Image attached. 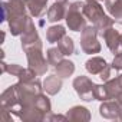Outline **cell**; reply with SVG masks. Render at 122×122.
Instances as JSON below:
<instances>
[{
  "label": "cell",
  "instance_id": "cell-26",
  "mask_svg": "<svg viewBox=\"0 0 122 122\" xmlns=\"http://www.w3.org/2000/svg\"><path fill=\"white\" fill-rule=\"evenodd\" d=\"M111 71H112V65H108L101 73H99V78L103 81V82H106V81H109L111 79Z\"/></svg>",
  "mask_w": 122,
  "mask_h": 122
},
{
  "label": "cell",
  "instance_id": "cell-17",
  "mask_svg": "<svg viewBox=\"0 0 122 122\" xmlns=\"http://www.w3.org/2000/svg\"><path fill=\"white\" fill-rule=\"evenodd\" d=\"M106 66H108L106 60L103 57H101V56H92L91 59L86 60V63H85V68H86V71L91 75H99Z\"/></svg>",
  "mask_w": 122,
  "mask_h": 122
},
{
  "label": "cell",
  "instance_id": "cell-29",
  "mask_svg": "<svg viewBox=\"0 0 122 122\" xmlns=\"http://www.w3.org/2000/svg\"><path fill=\"white\" fill-rule=\"evenodd\" d=\"M116 101H118V102L121 103V106H122V93H121V95H119V96L116 98Z\"/></svg>",
  "mask_w": 122,
  "mask_h": 122
},
{
  "label": "cell",
  "instance_id": "cell-14",
  "mask_svg": "<svg viewBox=\"0 0 122 122\" xmlns=\"http://www.w3.org/2000/svg\"><path fill=\"white\" fill-rule=\"evenodd\" d=\"M66 116H68L69 121H75V122H88V121H91V118H92L89 109L85 108V106H81V105L72 106V108L66 112Z\"/></svg>",
  "mask_w": 122,
  "mask_h": 122
},
{
  "label": "cell",
  "instance_id": "cell-1",
  "mask_svg": "<svg viewBox=\"0 0 122 122\" xmlns=\"http://www.w3.org/2000/svg\"><path fill=\"white\" fill-rule=\"evenodd\" d=\"M66 26L72 32H82L86 27V17L83 15V3L82 2H73L68 6L66 10Z\"/></svg>",
  "mask_w": 122,
  "mask_h": 122
},
{
  "label": "cell",
  "instance_id": "cell-15",
  "mask_svg": "<svg viewBox=\"0 0 122 122\" xmlns=\"http://www.w3.org/2000/svg\"><path fill=\"white\" fill-rule=\"evenodd\" d=\"M62 89V78L57 76L56 73L55 75H50L47 76L45 81H43V91L47 93V95H57Z\"/></svg>",
  "mask_w": 122,
  "mask_h": 122
},
{
  "label": "cell",
  "instance_id": "cell-10",
  "mask_svg": "<svg viewBox=\"0 0 122 122\" xmlns=\"http://www.w3.org/2000/svg\"><path fill=\"white\" fill-rule=\"evenodd\" d=\"M19 118L23 122H43L46 121V113L42 112L36 105L25 106L19 112Z\"/></svg>",
  "mask_w": 122,
  "mask_h": 122
},
{
  "label": "cell",
  "instance_id": "cell-25",
  "mask_svg": "<svg viewBox=\"0 0 122 122\" xmlns=\"http://www.w3.org/2000/svg\"><path fill=\"white\" fill-rule=\"evenodd\" d=\"M111 65H112V69H115V71H122V52L115 55V57H113V60H112Z\"/></svg>",
  "mask_w": 122,
  "mask_h": 122
},
{
  "label": "cell",
  "instance_id": "cell-28",
  "mask_svg": "<svg viewBox=\"0 0 122 122\" xmlns=\"http://www.w3.org/2000/svg\"><path fill=\"white\" fill-rule=\"evenodd\" d=\"M2 112H3V121H6V122H12V118L9 116L10 111H7L6 108H3V106H2Z\"/></svg>",
  "mask_w": 122,
  "mask_h": 122
},
{
  "label": "cell",
  "instance_id": "cell-9",
  "mask_svg": "<svg viewBox=\"0 0 122 122\" xmlns=\"http://www.w3.org/2000/svg\"><path fill=\"white\" fill-rule=\"evenodd\" d=\"M0 102H2L3 108H6L7 111H10V113H15L16 116L19 115V112H20V102H19L15 85L9 86L2 93V96H0Z\"/></svg>",
  "mask_w": 122,
  "mask_h": 122
},
{
  "label": "cell",
  "instance_id": "cell-12",
  "mask_svg": "<svg viewBox=\"0 0 122 122\" xmlns=\"http://www.w3.org/2000/svg\"><path fill=\"white\" fill-rule=\"evenodd\" d=\"M68 2H55L49 10H47V22L50 23H56L59 20L65 19L66 16V10H68Z\"/></svg>",
  "mask_w": 122,
  "mask_h": 122
},
{
  "label": "cell",
  "instance_id": "cell-21",
  "mask_svg": "<svg viewBox=\"0 0 122 122\" xmlns=\"http://www.w3.org/2000/svg\"><path fill=\"white\" fill-rule=\"evenodd\" d=\"M63 36H66V30H65V26H62V25L50 26L46 30V40L49 43H57Z\"/></svg>",
  "mask_w": 122,
  "mask_h": 122
},
{
  "label": "cell",
  "instance_id": "cell-5",
  "mask_svg": "<svg viewBox=\"0 0 122 122\" xmlns=\"http://www.w3.org/2000/svg\"><path fill=\"white\" fill-rule=\"evenodd\" d=\"M20 42H22V49L25 52L27 49H32V47H43V43H42V40L39 37V33L36 30V26L33 23L32 16L27 20V26H26V29H25V32L22 35Z\"/></svg>",
  "mask_w": 122,
  "mask_h": 122
},
{
  "label": "cell",
  "instance_id": "cell-16",
  "mask_svg": "<svg viewBox=\"0 0 122 122\" xmlns=\"http://www.w3.org/2000/svg\"><path fill=\"white\" fill-rule=\"evenodd\" d=\"M105 9L115 20V23L122 25V0H106Z\"/></svg>",
  "mask_w": 122,
  "mask_h": 122
},
{
  "label": "cell",
  "instance_id": "cell-23",
  "mask_svg": "<svg viewBox=\"0 0 122 122\" xmlns=\"http://www.w3.org/2000/svg\"><path fill=\"white\" fill-rule=\"evenodd\" d=\"M46 53H47V62H49V65H53V66H56L59 62H62L63 56H65L59 47H49Z\"/></svg>",
  "mask_w": 122,
  "mask_h": 122
},
{
  "label": "cell",
  "instance_id": "cell-6",
  "mask_svg": "<svg viewBox=\"0 0 122 122\" xmlns=\"http://www.w3.org/2000/svg\"><path fill=\"white\" fill-rule=\"evenodd\" d=\"M2 22L7 20L9 17H15V16H22V15H27V5L26 0H7V2H2Z\"/></svg>",
  "mask_w": 122,
  "mask_h": 122
},
{
  "label": "cell",
  "instance_id": "cell-7",
  "mask_svg": "<svg viewBox=\"0 0 122 122\" xmlns=\"http://www.w3.org/2000/svg\"><path fill=\"white\" fill-rule=\"evenodd\" d=\"M99 115L111 121H122V106L116 99L103 101L99 106Z\"/></svg>",
  "mask_w": 122,
  "mask_h": 122
},
{
  "label": "cell",
  "instance_id": "cell-27",
  "mask_svg": "<svg viewBox=\"0 0 122 122\" xmlns=\"http://www.w3.org/2000/svg\"><path fill=\"white\" fill-rule=\"evenodd\" d=\"M46 121H69L68 119V116L65 115H53V113H50L47 118H46Z\"/></svg>",
  "mask_w": 122,
  "mask_h": 122
},
{
  "label": "cell",
  "instance_id": "cell-19",
  "mask_svg": "<svg viewBox=\"0 0 122 122\" xmlns=\"http://www.w3.org/2000/svg\"><path fill=\"white\" fill-rule=\"evenodd\" d=\"M75 72V63L69 59H63L62 62H59L55 66V73L57 76H60L62 79H66L69 76H72Z\"/></svg>",
  "mask_w": 122,
  "mask_h": 122
},
{
  "label": "cell",
  "instance_id": "cell-18",
  "mask_svg": "<svg viewBox=\"0 0 122 122\" xmlns=\"http://www.w3.org/2000/svg\"><path fill=\"white\" fill-rule=\"evenodd\" d=\"M105 86H106L109 99H116V98L122 93V73L118 75V76L113 78V79L106 81V82H105Z\"/></svg>",
  "mask_w": 122,
  "mask_h": 122
},
{
  "label": "cell",
  "instance_id": "cell-11",
  "mask_svg": "<svg viewBox=\"0 0 122 122\" xmlns=\"http://www.w3.org/2000/svg\"><path fill=\"white\" fill-rule=\"evenodd\" d=\"M102 37H103V40H105V43H106V46H108V49L112 52V53H121L122 52V42H121V35H119V32L118 30H115L113 29V26L112 27H109L108 30H105V33L102 35Z\"/></svg>",
  "mask_w": 122,
  "mask_h": 122
},
{
  "label": "cell",
  "instance_id": "cell-20",
  "mask_svg": "<svg viewBox=\"0 0 122 122\" xmlns=\"http://www.w3.org/2000/svg\"><path fill=\"white\" fill-rule=\"evenodd\" d=\"M26 5L27 12L32 17H40L46 10L47 0H26Z\"/></svg>",
  "mask_w": 122,
  "mask_h": 122
},
{
  "label": "cell",
  "instance_id": "cell-31",
  "mask_svg": "<svg viewBox=\"0 0 122 122\" xmlns=\"http://www.w3.org/2000/svg\"><path fill=\"white\" fill-rule=\"evenodd\" d=\"M98 2H106V0H98Z\"/></svg>",
  "mask_w": 122,
  "mask_h": 122
},
{
  "label": "cell",
  "instance_id": "cell-22",
  "mask_svg": "<svg viewBox=\"0 0 122 122\" xmlns=\"http://www.w3.org/2000/svg\"><path fill=\"white\" fill-rule=\"evenodd\" d=\"M57 47L62 50V53L65 56H71L75 53V43H73V39L69 37V36H63L57 42Z\"/></svg>",
  "mask_w": 122,
  "mask_h": 122
},
{
  "label": "cell",
  "instance_id": "cell-3",
  "mask_svg": "<svg viewBox=\"0 0 122 122\" xmlns=\"http://www.w3.org/2000/svg\"><path fill=\"white\" fill-rule=\"evenodd\" d=\"M25 53H26V57H27L29 68L33 69L37 76L46 75V72L49 69V62L43 56L42 47H32V49H27Z\"/></svg>",
  "mask_w": 122,
  "mask_h": 122
},
{
  "label": "cell",
  "instance_id": "cell-30",
  "mask_svg": "<svg viewBox=\"0 0 122 122\" xmlns=\"http://www.w3.org/2000/svg\"><path fill=\"white\" fill-rule=\"evenodd\" d=\"M56 2H68V0H56Z\"/></svg>",
  "mask_w": 122,
  "mask_h": 122
},
{
  "label": "cell",
  "instance_id": "cell-24",
  "mask_svg": "<svg viewBox=\"0 0 122 122\" xmlns=\"http://www.w3.org/2000/svg\"><path fill=\"white\" fill-rule=\"evenodd\" d=\"M95 101H109V95H108V91H106V86L105 83L103 85H98L95 86Z\"/></svg>",
  "mask_w": 122,
  "mask_h": 122
},
{
  "label": "cell",
  "instance_id": "cell-4",
  "mask_svg": "<svg viewBox=\"0 0 122 122\" xmlns=\"http://www.w3.org/2000/svg\"><path fill=\"white\" fill-rule=\"evenodd\" d=\"M95 86H96V83L92 82L88 76L81 75L73 79V88H75L78 96L85 102L95 101Z\"/></svg>",
  "mask_w": 122,
  "mask_h": 122
},
{
  "label": "cell",
  "instance_id": "cell-2",
  "mask_svg": "<svg viewBox=\"0 0 122 122\" xmlns=\"http://www.w3.org/2000/svg\"><path fill=\"white\" fill-rule=\"evenodd\" d=\"M81 49L88 55H95L101 52L102 46L98 40V30L93 25L86 26L81 32Z\"/></svg>",
  "mask_w": 122,
  "mask_h": 122
},
{
  "label": "cell",
  "instance_id": "cell-13",
  "mask_svg": "<svg viewBox=\"0 0 122 122\" xmlns=\"http://www.w3.org/2000/svg\"><path fill=\"white\" fill-rule=\"evenodd\" d=\"M30 15H22V16H15V17H9V29L10 33L13 36H22L26 26H27V20H29Z\"/></svg>",
  "mask_w": 122,
  "mask_h": 122
},
{
  "label": "cell",
  "instance_id": "cell-8",
  "mask_svg": "<svg viewBox=\"0 0 122 122\" xmlns=\"http://www.w3.org/2000/svg\"><path fill=\"white\" fill-rule=\"evenodd\" d=\"M83 15H85V17L88 20H91V23L93 26L96 23H99L106 16L101 2H98V0H85V3H83Z\"/></svg>",
  "mask_w": 122,
  "mask_h": 122
},
{
  "label": "cell",
  "instance_id": "cell-32",
  "mask_svg": "<svg viewBox=\"0 0 122 122\" xmlns=\"http://www.w3.org/2000/svg\"><path fill=\"white\" fill-rule=\"evenodd\" d=\"M121 42H122V33H121Z\"/></svg>",
  "mask_w": 122,
  "mask_h": 122
}]
</instances>
